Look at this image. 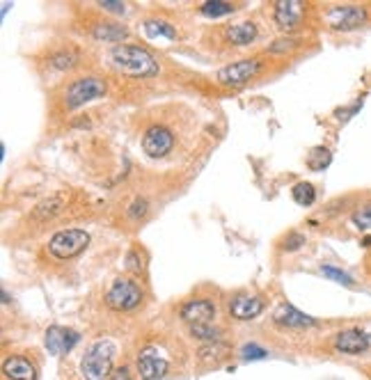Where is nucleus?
<instances>
[{
    "mask_svg": "<svg viewBox=\"0 0 371 380\" xmlns=\"http://www.w3.org/2000/svg\"><path fill=\"white\" fill-rule=\"evenodd\" d=\"M110 64L119 74L133 78H152L159 74V62L147 48L133 44H117L110 48Z\"/></svg>",
    "mask_w": 371,
    "mask_h": 380,
    "instance_id": "1",
    "label": "nucleus"
},
{
    "mask_svg": "<svg viewBox=\"0 0 371 380\" xmlns=\"http://www.w3.org/2000/svg\"><path fill=\"white\" fill-rule=\"evenodd\" d=\"M106 97V81L101 76H78L69 81L60 92V106L64 112H71L81 106L94 101V99Z\"/></svg>",
    "mask_w": 371,
    "mask_h": 380,
    "instance_id": "2",
    "label": "nucleus"
},
{
    "mask_svg": "<svg viewBox=\"0 0 371 380\" xmlns=\"http://www.w3.org/2000/svg\"><path fill=\"white\" fill-rule=\"evenodd\" d=\"M90 246V234L83 229H62V232L53 234L46 246V252L53 257L55 261H69L83 252Z\"/></svg>",
    "mask_w": 371,
    "mask_h": 380,
    "instance_id": "3",
    "label": "nucleus"
},
{
    "mask_svg": "<svg viewBox=\"0 0 371 380\" xmlns=\"http://www.w3.org/2000/svg\"><path fill=\"white\" fill-rule=\"evenodd\" d=\"M112 360H115V343L97 341L83 357L81 371L85 380H103L112 374Z\"/></svg>",
    "mask_w": 371,
    "mask_h": 380,
    "instance_id": "4",
    "label": "nucleus"
},
{
    "mask_svg": "<svg viewBox=\"0 0 371 380\" xmlns=\"http://www.w3.org/2000/svg\"><path fill=\"white\" fill-rule=\"evenodd\" d=\"M142 286L131 277H117L106 291V305L115 312H131L142 303Z\"/></svg>",
    "mask_w": 371,
    "mask_h": 380,
    "instance_id": "5",
    "label": "nucleus"
},
{
    "mask_svg": "<svg viewBox=\"0 0 371 380\" xmlns=\"http://www.w3.org/2000/svg\"><path fill=\"white\" fill-rule=\"evenodd\" d=\"M140 145L149 159H163V156H168L174 149V133L172 128L163 124H152L142 133Z\"/></svg>",
    "mask_w": 371,
    "mask_h": 380,
    "instance_id": "6",
    "label": "nucleus"
},
{
    "mask_svg": "<svg viewBox=\"0 0 371 380\" xmlns=\"http://www.w3.org/2000/svg\"><path fill=\"white\" fill-rule=\"evenodd\" d=\"M367 21V10L362 5H332L325 10V23L332 30H353Z\"/></svg>",
    "mask_w": 371,
    "mask_h": 380,
    "instance_id": "7",
    "label": "nucleus"
},
{
    "mask_svg": "<svg viewBox=\"0 0 371 380\" xmlns=\"http://www.w3.org/2000/svg\"><path fill=\"white\" fill-rule=\"evenodd\" d=\"M261 62L259 57H245V60H239L234 64H227L216 74V81L220 85H230V88H237V85L248 83L250 78H254L259 74Z\"/></svg>",
    "mask_w": 371,
    "mask_h": 380,
    "instance_id": "8",
    "label": "nucleus"
},
{
    "mask_svg": "<svg viewBox=\"0 0 371 380\" xmlns=\"http://www.w3.org/2000/svg\"><path fill=\"white\" fill-rule=\"evenodd\" d=\"M334 348L344 355H362L371 348V332L365 328H346L334 334Z\"/></svg>",
    "mask_w": 371,
    "mask_h": 380,
    "instance_id": "9",
    "label": "nucleus"
},
{
    "mask_svg": "<svg viewBox=\"0 0 371 380\" xmlns=\"http://www.w3.org/2000/svg\"><path fill=\"white\" fill-rule=\"evenodd\" d=\"M305 17V3L301 0H280L273 3V21L280 30H296L303 23Z\"/></svg>",
    "mask_w": 371,
    "mask_h": 380,
    "instance_id": "10",
    "label": "nucleus"
},
{
    "mask_svg": "<svg viewBox=\"0 0 371 380\" xmlns=\"http://www.w3.org/2000/svg\"><path fill=\"white\" fill-rule=\"evenodd\" d=\"M170 362L161 355L159 348L149 346L138 355V371L142 380H161L168 374Z\"/></svg>",
    "mask_w": 371,
    "mask_h": 380,
    "instance_id": "11",
    "label": "nucleus"
},
{
    "mask_svg": "<svg viewBox=\"0 0 371 380\" xmlns=\"http://www.w3.org/2000/svg\"><path fill=\"white\" fill-rule=\"evenodd\" d=\"M216 303L209 298H192L188 303L181 305V319L188 326H202V323H211L216 319Z\"/></svg>",
    "mask_w": 371,
    "mask_h": 380,
    "instance_id": "12",
    "label": "nucleus"
},
{
    "mask_svg": "<svg viewBox=\"0 0 371 380\" xmlns=\"http://www.w3.org/2000/svg\"><path fill=\"white\" fill-rule=\"evenodd\" d=\"M263 303L261 296H252V293H237L230 300V317L237 321H252L263 312Z\"/></svg>",
    "mask_w": 371,
    "mask_h": 380,
    "instance_id": "13",
    "label": "nucleus"
},
{
    "mask_svg": "<svg viewBox=\"0 0 371 380\" xmlns=\"http://www.w3.org/2000/svg\"><path fill=\"white\" fill-rule=\"evenodd\" d=\"M78 339H81V334L74 332V330H69V328L53 326V328L46 330V348H48V353H53V355L67 353V350L76 346Z\"/></svg>",
    "mask_w": 371,
    "mask_h": 380,
    "instance_id": "14",
    "label": "nucleus"
},
{
    "mask_svg": "<svg viewBox=\"0 0 371 380\" xmlns=\"http://www.w3.org/2000/svg\"><path fill=\"white\" fill-rule=\"evenodd\" d=\"M225 41L230 46H250V44H254L257 37H259V30H257V23L254 21H239V23H234V26H227L225 30Z\"/></svg>",
    "mask_w": 371,
    "mask_h": 380,
    "instance_id": "15",
    "label": "nucleus"
},
{
    "mask_svg": "<svg viewBox=\"0 0 371 380\" xmlns=\"http://www.w3.org/2000/svg\"><path fill=\"white\" fill-rule=\"evenodd\" d=\"M3 374H5L7 380H37L34 364L23 355L7 357L5 364H3Z\"/></svg>",
    "mask_w": 371,
    "mask_h": 380,
    "instance_id": "16",
    "label": "nucleus"
},
{
    "mask_svg": "<svg viewBox=\"0 0 371 380\" xmlns=\"http://www.w3.org/2000/svg\"><path fill=\"white\" fill-rule=\"evenodd\" d=\"M273 321L282 328H310L317 326V321L308 314H303L301 310H296L294 305H280L273 314Z\"/></svg>",
    "mask_w": 371,
    "mask_h": 380,
    "instance_id": "17",
    "label": "nucleus"
},
{
    "mask_svg": "<svg viewBox=\"0 0 371 380\" xmlns=\"http://www.w3.org/2000/svg\"><path fill=\"white\" fill-rule=\"evenodd\" d=\"M78 62H81V53H78L74 46H60L46 57L48 69L53 71H71Z\"/></svg>",
    "mask_w": 371,
    "mask_h": 380,
    "instance_id": "18",
    "label": "nucleus"
},
{
    "mask_svg": "<svg viewBox=\"0 0 371 380\" xmlns=\"http://www.w3.org/2000/svg\"><path fill=\"white\" fill-rule=\"evenodd\" d=\"M348 222H351V227L355 229V232H360L365 236L371 232V195H367L362 202L353 204Z\"/></svg>",
    "mask_w": 371,
    "mask_h": 380,
    "instance_id": "19",
    "label": "nucleus"
},
{
    "mask_svg": "<svg viewBox=\"0 0 371 380\" xmlns=\"http://www.w3.org/2000/svg\"><path fill=\"white\" fill-rule=\"evenodd\" d=\"M90 34L99 41H122L126 37V28L119 23H112V21H94L92 23Z\"/></svg>",
    "mask_w": 371,
    "mask_h": 380,
    "instance_id": "20",
    "label": "nucleus"
},
{
    "mask_svg": "<svg viewBox=\"0 0 371 380\" xmlns=\"http://www.w3.org/2000/svg\"><path fill=\"white\" fill-rule=\"evenodd\" d=\"M64 206H67V192H55V195L44 199V202L32 211V218H37L39 222H46V220L58 216Z\"/></svg>",
    "mask_w": 371,
    "mask_h": 380,
    "instance_id": "21",
    "label": "nucleus"
},
{
    "mask_svg": "<svg viewBox=\"0 0 371 380\" xmlns=\"http://www.w3.org/2000/svg\"><path fill=\"white\" fill-rule=\"evenodd\" d=\"M142 28H145V34L149 39H170V41L177 39V28L168 23L166 19H147Z\"/></svg>",
    "mask_w": 371,
    "mask_h": 380,
    "instance_id": "22",
    "label": "nucleus"
},
{
    "mask_svg": "<svg viewBox=\"0 0 371 380\" xmlns=\"http://www.w3.org/2000/svg\"><path fill=\"white\" fill-rule=\"evenodd\" d=\"M291 197L298 206H312L317 202V188L310 181H298L294 188H291Z\"/></svg>",
    "mask_w": 371,
    "mask_h": 380,
    "instance_id": "23",
    "label": "nucleus"
},
{
    "mask_svg": "<svg viewBox=\"0 0 371 380\" xmlns=\"http://www.w3.org/2000/svg\"><path fill=\"white\" fill-rule=\"evenodd\" d=\"M332 161V154L328 152L325 147H317V149H312L310 156H308V165L314 170V172H321V170H325L328 165H330Z\"/></svg>",
    "mask_w": 371,
    "mask_h": 380,
    "instance_id": "24",
    "label": "nucleus"
},
{
    "mask_svg": "<svg viewBox=\"0 0 371 380\" xmlns=\"http://www.w3.org/2000/svg\"><path fill=\"white\" fill-rule=\"evenodd\" d=\"M234 10H237V5L232 3H204L202 7H199V12L204 14V17H225V14H232Z\"/></svg>",
    "mask_w": 371,
    "mask_h": 380,
    "instance_id": "25",
    "label": "nucleus"
},
{
    "mask_svg": "<svg viewBox=\"0 0 371 380\" xmlns=\"http://www.w3.org/2000/svg\"><path fill=\"white\" fill-rule=\"evenodd\" d=\"M190 332H192V337H197V339H204V341H218V330H216V328H211V323L190 326Z\"/></svg>",
    "mask_w": 371,
    "mask_h": 380,
    "instance_id": "26",
    "label": "nucleus"
},
{
    "mask_svg": "<svg viewBox=\"0 0 371 380\" xmlns=\"http://www.w3.org/2000/svg\"><path fill=\"white\" fill-rule=\"evenodd\" d=\"M321 272H323L325 277H330L334 279V282H339V284H346V286H353V279L346 275V272H341L337 268H332V266H323L321 268Z\"/></svg>",
    "mask_w": 371,
    "mask_h": 380,
    "instance_id": "27",
    "label": "nucleus"
},
{
    "mask_svg": "<svg viewBox=\"0 0 371 380\" xmlns=\"http://www.w3.org/2000/svg\"><path fill=\"white\" fill-rule=\"evenodd\" d=\"M303 246H305V236L298 234V232H289L287 239H284V243H282V248L287 250V252H291V250L303 248Z\"/></svg>",
    "mask_w": 371,
    "mask_h": 380,
    "instance_id": "28",
    "label": "nucleus"
},
{
    "mask_svg": "<svg viewBox=\"0 0 371 380\" xmlns=\"http://www.w3.org/2000/svg\"><path fill=\"white\" fill-rule=\"evenodd\" d=\"M241 357H243V360H261V357H266V350L254 346V343H250V346L241 350Z\"/></svg>",
    "mask_w": 371,
    "mask_h": 380,
    "instance_id": "29",
    "label": "nucleus"
},
{
    "mask_svg": "<svg viewBox=\"0 0 371 380\" xmlns=\"http://www.w3.org/2000/svg\"><path fill=\"white\" fill-rule=\"evenodd\" d=\"M97 5L108 12H124V3H117V0H103V3H97Z\"/></svg>",
    "mask_w": 371,
    "mask_h": 380,
    "instance_id": "30",
    "label": "nucleus"
},
{
    "mask_svg": "<svg viewBox=\"0 0 371 380\" xmlns=\"http://www.w3.org/2000/svg\"><path fill=\"white\" fill-rule=\"evenodd\" d=\"M110 380H133V378H131V371H128L126 367H119L110 374Z\"/></svg>",
    "mask_w": 371,
    "mask_h": 380,
    "instance_id": "31",
    "label": "nucleus"
},
{
    "mask_svg": "<svg viewBox=\"0 0 371 380\" xmlns=\"http://www.w3.org/2000/svg\"><path fill=\"white\" fill-rule=\"evenodd\" d=\"M360 246H362V248H371V234H367V236H362Z\"/></svg>",
    "mask_w": 371,
    "mask_h": 380,
    "instance_id": "32",
    "label": "nucleus"
},
{
    "mask_svg": "<svg viewBox=\"0 0 371 380\" xmlns=\"http://www.w3.org/2000/svg\"><path fill=\"white\" fill-rule=\"evenodd\" d=\"M365 268H367V272L371 275V252L367 254V259H365Z\"/></svg>",
    "mask_w": 371,
    "mask_h": 380,
    "instance_id": "33",
    "label": "nucleus"
}]
</instances>
